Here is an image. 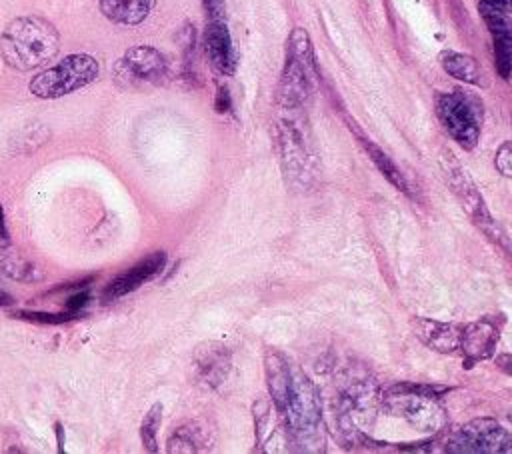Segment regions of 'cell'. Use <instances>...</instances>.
Listing matches in <instances>:
<instances>
[{"mask_svg":"<svg viewBox=\"0 0 512 454\" xmlns=\"http://www.w3.org/2000/svg\"><path fill=\"white\" fill-rule=\"evenodd\" d=\"M60 50L56 26L36 14L18 16L0 34V56L12 70L30 72L46 66Z\"/></svg>","mask_w":512,"mask_h":454,"instance_id":"1","label":"cell"},{"mask_svg":"<svg viewBox=\"0 0 512 454\" xmlns=\"http://www.w3.org/2000/svg\"><path fill=\"white\" fill-rule=\"evenodd\" d=\"M318 72L314 48L304 28H294L286 40V62L278 82V104L282 110H302L316 88Z\"/></svg>","mask_w":512,"mask_h":454,"instance_id":"2","label":"cell"},{"mask_svg":"<svg viewBox=\"0 0 512 454\" xmlns=\"http://www.w3.org/2000/svg\"><path fill=\"white\" fill-rule=\"evenodd\" d=\"M98 76H100V62L90 54L76 52V54L64 56L60 62L38 72L30 80L28 90L36 98L56 100L92 84Z\"/></svg>","mask_w":512,"mask_h":454,"instance_id":"3","label":"cell"},{"mask_svg":"<svg viewBox=\"0 0 512 454\" xmlns=\"http://www.w3.org/2000/svg\"><path fill=\"white\" fill-rule=\"evenodd\" d=\"M434 108L440 124L452 140L464 150H474L480 138L484 104L482 100L466 90L440 92L434 98Z\"/></svg>","mask_w":512,"mask_h":454,"instance_id":"4","label":"cell"},{"mask_svg":"<svg viewBox=\"0 0 512 454\" xmlns=\"http://www.w3.org/2000/svg\"><path fill=\"white\" fill-rule=\"evenodd\" d=\"M292 116L280 118L276 124V146L280 154V162L288 180L294 186L310 188L314 184L316 174V158L312 152V144L306 132L304 122H300V110H288Z\"/></svg>","mask_w":512,"mask_h":454,"instance_id":"5","label":"cell"},{"mask_svg":"<svg viewBox=\"0 0 512 454\" xmlns=\"http://www.w3.org/2000/svg\"><path fill=\"white\" fill-rule=\"evenodd\" d=\"M280 414L290 432L298 438H308L318 430L322 416L320 396L312 380L296 364H292L290 388Z\"/></svg>","mask_w":512,"mask_h":454,"instance_id":"6","label":"cell"},{"mask_svg":"<svg viewBox=\"0 0 512 454\" xmlns=\"http://www.w3.org/2000/svg\"><path fill=\"white\" fill-rule=\"evenodd\" d=\"M168 76L164 54L152 46H132L114 66V80L122 90H140L158 86Z\"/></svg>","mask_w":512,"mask_h":454,"instance_id":"7","label":"cell"},{"mask_svg":"<svg viewBox=\"0 0 512 454\" xmlns=\"http://www.w3.org/2000/svg\"><path fill=\"white\" fill-rule=\"evenodd\" d=\"M450 452L500 454L512 452V436L494 418H474L452 432L446 442Z\"/></svg>","mask_w":512,"mask_h":454,"instance_id":"8","label":"cell"},{"mask_svg":"<svg viewBox=\"0 0 512 454\" xmlns=\"http://www.w3.org/2000/svg\"><path fill=\"white\" fill-rule=\"evenodd\" d=\"M446 178H448V184L452 188V192L456 194V198L460 200L462 208L466 210V214L470 216V220L488 236L492 238L494 242L498 244H506V238L500 230V226L496 224V220L492 218V214L488 212L486 204H484V198L482 194L478 192L476 184L470 180V176L466 174V170L456 162V160H448L446 162Z\"/></svg>","mask_w":512,"mask_h":454,"instance_id":"9","label":"cell"},{"mask_svg":"<svg viewBox=\"0 0 512 454\" xmlns=\"http://www.w3.org/2000/svg\"><path fill=\"white\" fill-rule=\"evenodd\" d=\"M478 12L492 36L494 44V68L500 78L512 76V20L506 12L478 2Z\"/></svg>","mask_w":512,"mask_h":454,"instance_id":"10","label":"cell"},{"mask_svg":"<svg viewBox=\"0 0 512 454\" xmlns=\"http://www.w3.org/2000/svg\"><path fill=\"white\" fill-rule=\"evenodd\" d=\"M204 52L214 72L222 76H232L236 72V50L226 20L206 22Z\"/></svg>","mask_w":512,"mask_h":454,"instance_id":"11","label":"cell"},{"mask_svg":"<svg viewBox=\"0 0 512 454\" xmlns=\"http://www.w3.org/2000/svg\"><path fill=\"white\" fill-rule=\"evenodd\" d=\"M166 266V252L158 250L152 252L150 256L142 258L140 262H136L132 268H128L126 272L118 274L102 292L104 300H118L130 292H134L136 288H140L144 282L152 280L156 274H160Z\"/></svg>","mask_w":512,"mask_h":454,"instance_id":"12","label":"cell"},{"mask_svg":"<svg viewBox=\"0 0 512 454\" xmlns=\"http://www.w3.org/2000/svg\"><path fill=\"white\" fill-rule=\"evenodd\" d=\"M230 350L220 342H204L194 352L196 380L206 388H218L230 372Z\"/></svg>","mask_w":512,"mask_h":454,"instance_id":"13","label":"cell"},{"mask_svg":"<svg viewBox=\"0 0 512 454\" xmlns=\"http://www.w3.org/2000/svg\"><path fill=\"white\" fill-rule=\"evenodd\" d=\"M496 342H498V328L488 318H480L472 324L462 326L460 350L464 354L466 366H474L476 362L488 360L494 354Z\"/></svg>","mask_w":512,"mask_h":454,"instance_id":"14","label":"cell"},{"mask_svg":"<svg viewBox=\"0 0 512 454\" xmlns=\"http://www.w3.org/2000/svg\"><path fill=\"white\" fill-rule=\"evenodd\" d=\"M388 404L390 408L410 420L416 426H426L434 430L438 424H442V410L434 406L430 396L420 394H404V392H388Z\"/></svg>","mask_w":512,"mask_h":454,"instance_id":"15","label":"cell"},{"mask_svg":"<svg viewBox=\"0 0 512 454\" xmlns=\"http://www.w3.org/2000/svg\"><path fill=\"white\" fill-rule=\"evenodd\" d=\"M416 338L434 352L450 354L460 348L462 326L452 322H438L432 318H416L412 322Z\"/></svg>","mask_w":512,"mask_h":454,"instance_id":"16","label":"cell"},{"mask_svg":"<svg viewBox=\"0 0 512 454\" xmlns=\"http://www.w3.org/2000/svg\"><path fill=\"white\" fill-rule=\"evenodd\" d=\"M264 374H266V384H268V394L276 406V410L280 412L286 396H288V388H290V378H292V362L278 350L268 348L264 354Z\"/></svg>","mask_w":512,"mask_h":454,"instance_id":"17","label":"cell"},{"mask_svg":"<svg viewBox=\"0 0 512 454\" xmlns=\"http://www.w3.org/2000/svg\"><path fill=\"white\" fill-rule=\"evenodd\" d=\"M100 12L114 24L120 26H136L144 22L156 0H98Z\"/></svg>","mask_w":512,"mask_h":454,"instance_id":"18","label":"cell"},{"mask_svg":"<svg viewBox=\"0 0 512 454\" xmlns=\"http://www.w3.org/2000/svg\"><path fill=\"white\" fill-rule=\"evenodd\" d=\"M350 128H352L354 136L358 138V142L362 144V148L366 150V154H368V158L372 160V164L380 170V174H382L394 188H398V190L404 192V194H410V184H408V180L404 178V174L400 172V168L390 160V156H388L378 144H374L362 130H358V126H356L354 122H350Z\"/></svg>","mask_w":512,"mask_h":454,"instance_id":"19","label":"cell"},{"mask_svg":"<svg viewBox=\"0 0 512 454\" xmlns=\"http://www.w3.org/2000/svg\"><path fill=\"white\" fill-rule=\"evenodd\" d=\"M438 60H440V66L444 68V72L450 74L452 78H456L464 84H472V86H486L482 66L478 64V60L474 56L456 52V50H444V52H440Z\"/></svg>","mask_w":512,"mask_h":454,"instance_id":"20","label":"cell"},{"mask_svg":"<svg viewBox=\"0 0 512 454\" xmlns=\"http://www.w3.org/2000/svg\"><path fill=\"white\" fill-rule=\"evenodd\" d=\"M206 442H208L206 430L198 422H186V424L174 428V432L168 438L166 450L172 454L174 452H200Z\"/></svg>","mask_w":512,"mask_h":454,"instance_id":"21","label":"cell"},{"mask_svg":"<svg viewBox=\"0 0 512 454\" xmlns=\"http://www.w3.org/2000/svg\"><path fill=\"white\" fill-rule=\"evenodd\" d=\"M160 422H162V404H152L150 410L146 412L142 424H140V438H142V444L148 452H156L158 450V440H156V434H158V428H160Z\"/></svg>","mask_w":512,"mask_h":454,"instance_id":"22","label":"cell"},{"mask_svg":"<svg viewBox=\"0 0 512 454\" xmlns=\"http://www.w3.org/2000/svg\"><path fill=\"white\" fill-rule=\"evenodd\" d=\"M0 270H2L8 278L18 280V282H34V280H40V278H42V274L38 272V268L32 266L30 262L22 260V258H6V260H2Z\"/></svg>","mask_w":512,"mask_h":454,"instance_id":"23","label":"cell"},{"mask_svg":"<svg viewBox=\"0 0 512 454\" xmlns=\"http://www.w3.org/2000/svg\"><path fill=\"white\" fill-rule=\"evenodd\" d=\"M14 316L22 318V320H30V322H38V324H64L70 322L76 314L74 312H62V314H54V312H28V310H20Z\"/></svg>","mask_w":512,"mask_h":454,"instance_id":"24","label":"cell"},{"mask_svg":"<svg viewBox=\"0 0 512 454\" xmlns=\"http://www.w3.org/2000/svg\"><path fill=\"white\" fill-rule=\"evenodd\" d=\"M494 164H496V170L502 176L512 178V140H506L498 146L496 156H494Z\"/></svg>","mask_w":512,"mask_h":454,"instance_id":"25","label":"cell"},{"mask_svg":"<svg viewBox=\"0 0 512 454\" xmlns=\"http://www.w3.org/2000/svg\"><path fill=\"white\" fill-rule=\"evenodd\" d=\"M268 408L270 404L266 400H256L254 404V420H256V434H258V444H260V438H262V432H264V426L268 422Z\"/></svg>","mask_w":512,"mask_h":454,"instance_id":"26","label":"cell"},{"mask_svg":"<svg viewBox=\"0 0 512 454\" xmlns=\"http://www.w3.org/2000/svg\"><path fill=\"white\" fill-rule=\"evenodd\" d=\"M208 20H226V0H202Z\"/></svg>","mask_w":512,"mask_h":454,"instance_id":"27","label":"cell"},{"mask_svg":"<svg viewBox=\"0 0 512 454\" xmlns=\"http://www.w3.org/2000/svg\"><path fill=\"white\" fill-rule=\"evenodd\" d=\"M214 106L218 112H228L230 110V94H228V88H220L218 94H216V100H214Z\"/></svg>","mask_w":512,"mask_h":454,"instance_id":"28","label":"cell"},{"mask_svg":"<svg viewBox=\"0 0 512 454\" xmlns=\"http://www.w3.org/2000/svg\"><path fill=\"white\" fill-rule=\"evenodd\" d=\"M86 302H88V294H86V292H82V294H74V296L66 302V310H68V312L78 314V310H80Z\"/></svg>","mask_w":512,"mask_h":454,"instance_id":"29","label":"cell"},{"mask_svg":"<svg viewBox=\"0 0 512 454\" xmlns=\"http://www.w3.org/2000/svg\"><path fill=\"white\" fill-rule=\"evenodd\" d=\"M480 2H484V4H488L492 8H498V10L506 12V14H512V0H480Z\"/></svg>","mask_w":512,"mask_h":454,"instance_id":"30","label":"cell"},{"mask_svg":"<svg viewBox=\"0 0 512 454\" xmlns=\"http://www.w3.org/2000/svg\"><path fill=\"white\" fill-rule=\"evenodd\" d=\"M10 244V238H8V230H6V224H4V212H2V206H0V250L6 248Z\"/></svg>","mask_w":512,"mask_h":454,"instance_id":"31","label":"cell"},{"mask_svg":"<svg viewBox=\"0 0 512 454\" xmlns=\"http://www.w3.org/2000/svg\"><path fill=\"white\" fill-rule=\"evenodd\" d=\"M496 364H498V368H500V370H504V372L512 374V354L498 356V358H496Z\"/></svg>","mask_w":512,"mask_h":454,"instance_id":"32","label":"cell"},{"mask_svg":"<svg viewBox=\"0 0 512 454\" xmlns=\"http://www.w3.org/2000/svg\"><path fill=\"white\" fill-rule=\"evenodd\" d=\"M10 304H14V298L0 288V306H10Z\"/></svg>","mask_w":512,"mask_h":454,"instance_id":"33","label":"cell"}]
</instances>
